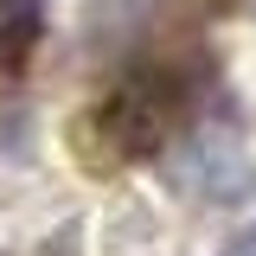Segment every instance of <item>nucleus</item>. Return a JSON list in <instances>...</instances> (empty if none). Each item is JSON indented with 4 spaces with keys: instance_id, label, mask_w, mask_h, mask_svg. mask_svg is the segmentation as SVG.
<instances>
[{
    "instance_id": "f257e3e1",
    "label": "nucleus",
    "mask_w": 256,
    "mask_h": 256,
    "mask_svg": "<svg viewBox=\"0 0 256 256\" xmlns=\"http://www.w3.org/2000/svg\"><path fill=\"white\" fill-rule=\"evenodd\" d=\"M186 122V84L166 64H141L109 84V96L90 109V141L102 160H148L160 154Z\"/></svg>"
},
{
    "instance_id": "f03ea898",
    "label": "nucleus",
    "mask_w": 256,
    "mask_h": 256,
    "mask_svg": "<svg viewBox=\"0 0 256 256\" xmlns=\"http://www.w3.org/2000/svg\"><path fill=\"white\" fill-rule=\"evenodd\" d=\"M180 180L198 198H212V205H244L256 192V160H250V148L237 134H205V141H192Z\"/></svg>"
},
{
    "instance_id": "7ed1b4c3",
    "label": "nucleus",
    "mask_w": 256,
    "mask_h": 256,
    "mask_svg": "<svg viewBox=\"0 0 256 256\" xmlns=\"http://www.w3.org/2000/svg\"><path fill=\"white\" fill-rule=\"evenodd\" d=\"M45 38V6L38 0H0V84H13L26 58Z\"/></svg>"
},
{
    "instance_id": "20e7f679",
    "label": "nucleus",
    "mask_w": 256,
    "mask_h": 256,
    "mask_svg": "<svg viewBox=\"0 0 256 256\" xmlns=\"http://www.w3.org/2000/svg\"><path fill=\"white\" fill-rule=\"evenodd\" d=\"M218 256H256V224H244V230H237V237H230Z\"/></svg>"
}]
</instances>
